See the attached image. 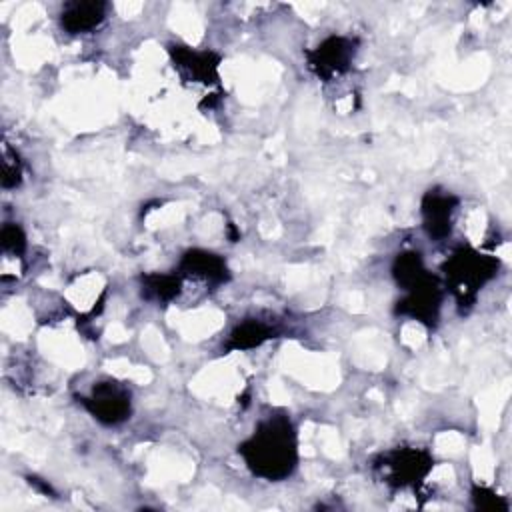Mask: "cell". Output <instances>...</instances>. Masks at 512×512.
I'll use <instances>...</instances> for the list:
<instances>
[{
    "label": "cell",
    "mask_w": 512,
    "mask_h": 512,
    "mask_svg": "<svg viewBox=\"0 0 512 512\" xmlns=\"http://www.w3.org/2000/svg\"><path fill=\"white\" fill-rule=\"evenodd\" d=\"M500 262L494 256L476 252L474 248H458L442 266L446 286L460 306H470L478 290L496 276Z\"/></svg>",
    "instance_id": "2"
},
{
    "label": "cell",
    "mask_w": 512,
    "mask_h": 512,
    "mask_svg": "<svg viewBox=\"0 0 512 512\" xmlns=\"http://www.w3.org/2000/svg\"><path fill=\"white\" fill-rule=\"evenodd\" d=\"M0 244L4 252L12 256H22L26 252V234L18 224L6 222L0 232Z\"/></svg>",
    "instance_id": "15"
},
{
    "label": "cell",
    "mask_w": 512,
    "mask_h": 512,
    "mask_svg": "<svg viewBox=\"0 0 512 512\" xmlns=\"http://www.w3.org/2000/svg\"><path fill=\"white\" fill-rule=\"evenodd\" d=\"M168 52L174 62V68L184 78L202 84L218 82V68L222 62L220 54L212 50H192L182 44H170Z\"/></svg>",
    "instance_id": "7"
},
{
    "label": "cell",
    "mask_w": 512,
    "mask_h": 512,
    "mask_svg": "<svg viewBox=\"0 0 512 512\" xmlns=\"http://www.w3.org/2000/svg\"><path fill=\"white\" fill-rule=\"evenodd\" d=\"M182 290V282L174 274H144L142 276V296L156 302H170Z\"/></svg>",
    "instance_id": "13"
},
{
    "label": "cell",
    "mask_w": 512,
    "mask_h": 512,
    "mask_svg": "<svg viewBox=\"0 0 512 512\" xmlns=\"http://www.w3.org/2000/svg\"><path fill=\"white\" fill-rule=\"evenodd\" d=\"M434 458L424 448H394L376 460L382 480L394 488L418 486L432 470Z\"/></svg>",
    "instance_id": "3"
},
{
    "label": "cell",
    "mask_w": 512,
    "mask_h": 512,
    "mask_svg": "<svg viewBox=\"0 0 512 512\" xmlns=\"http://www.w3.org/2000/svg\"><path fill=\"white\" fill-rule=\"evenodd\" d=\"M458 208V198L444 190H428L420 204L422 226L432 240H444L452 230V216Z\"/></svg>",
    "instance_id": "8"
},
{
    "label": "cell",
    "mask_w": 512,
    "mask_h": 512,
    "mask_svg": "<svg viewBox=\"0 0 512 512\" xmlns=\"http://www.w3.org/2000/svg\"><path fill=\"white\" fill-rule=\"evenodd\" d=\"M270 338H274V328L272 326H268L262 320L248 318V320L240 322L230 332L226 350H252V348L262 346Z\"/></svg>",
    "instance_id": "11"
},
{
    "label": "cell",
    "mask_w": 512,
    "mask_h": 512,
    "mask_svg": "<svg viewBox=\"0 0 512 512\" xmlns=\"http://www.w3.org/2000/svg\"><path fill=\"white\" fill-rule=\"evenodd\" d=\"M356 56V40L348 36H328L306 52L308 68L322 80L344 74Z\"/></svg>",
    "instance_id": "5"
},
{
    "label": "cell",
    "mask_w": 512,
    "mask_h": 512,
    "mask_svg": "<svg viewBox=\"0 0 512 512\" xmlns=\"http://www.w3.org/2000/svg\"><path fill=\"white\" fill-rule=\"evenodd\" d=\"M426 268L422 262V254L420 252H402L394 258L392 264V276L396 280V284L404 290L412 288L414 284H418L424 276H426Z\"/></svg>",
    "instance_id": "12"
},
{
    "label": "cell",
    "mask_w": 512,
    "mask_h": 512,
    "mask_svg": "<svg viewBox=\"0 0 512 512\" xmlns=\"http://www.w3.org/2000/svg\"><path fill=\"white\" fill-rule=\"evenodd\" d=\"M442 306V288L436 276L426 274L418 284L406 290V296L396 302L394 312L410 316L426 326H434Z\"/></svg>",
    "instance_id": "6"
},
{
    "label": "cell",
    "mask_w": 512,
    "mask_h": 512,
    "mask_svg": "<svg viewBox=\"0 0 512 512\" xmlns=\"http://www.w3.org/2000/svg\"><path fill=\"white\" fill-rule=\"evenodd\" d=\"M80 402L92 414V418L104 426H116L130 418L132 412L130 392L114 380H102L94 384L90 394Z\"/></svg>",
    "instance_id": "4"
},
{
    "label": "cell",
    "mask_w": 512,
    "mask_h": 512,
    "mask_svg": "<svg viewBox=\"0 0 512 512\" xmlns=\"http://www.w3.org/2000/svg\"><path fill=\"white\" fill-rule=\"evenodd\" d=\"M22 182V162L18 158V154L10 148L4 146V154H2V188L10 190L20 186Z\"/></svg>",
    "instance_id": "14"
},
{
    "label": "cell",
    "mask_w": 512,
    "mask_h": 512,
    "mask_svg": "<svg viewBox=\"0 0 512 512\" xmlns=\"http://www.w3.org/2000/svg\"><path fill=\"white\" fill-rule=\"evenodd\" d=\"M180 270L186 276L200 278L210 284H222L230 278V270H228L224 258L214 252L202 250V248H192V250L184 252V256L180 260Z\"/></svg>",
    "instance_id": "9"
},
{
    "label": "cell",
    "mask_w": 512,
    "mask_h": 512,
    "mask_svg": "<svg viewBox=\"0 0 512 512\" xmlns=\"http://www.w3.org/2000/svg\"><path fill=\"white\" fill-rule=\"evenodd\" d=\"M472 500H474V506L478 508V510H508V502L502 498V496H498V494H494L492 490H488V488H484V486H474L472 488Z\"/></svg>",
    "instance_id": "16"
},
{
    "label": "cell",
    "mask_w": 512,
    "mask_h": 512,
    "mask_svg": "<svg viewBox=\"0 0 512 512\" xmlns=\"http://www.w3.org/2000/svg\"><path fill=\"white\" fill-rule=\"evenodd\" d=\"M106 18V4L98 0L68 2L60 12V24L68 34L90 32Z\"/></svg>",
    "instance_id": "10"
},
{
    "label": "cell",
    "mask_w": 512,
    "mask_h": 512,
    "mask_svg": "<svg viewBox=\"0 0 512 512\" xmlns=\"http://www.w3.org/2000/svg\"><path fill=\"white\" fill-rule=\"evenodd\" d=\"M250 472L264 480H284L298 464L296 430L288 416H270L260 422L254 434L238 446Z\"/></svg>",
    "instance_id": "1"
}]
</instances>
